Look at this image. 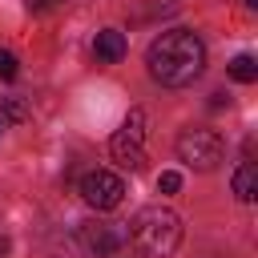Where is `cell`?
Instances as JSON below:
<instances>
[{"label": "cell", "instance_id": "cell-1", "mask_svg": "<svg viewBox=\"0 0 258 258\" xmlns=\"http://www.w3.org/2000/svg\"><path fill=\"white\" fill-rule=\"evenodd\" d=\"M145 69L157 85L165 89H185L202 77L206 69V44L189 28H165L149 48H145Z\"/></svg>", "mask_w": 258, "mask_h": 258}, {"label": "cell", "instance_id": "cell-2", "mask_svg": "<svg viewBox=\"0 0 258 258\" xmlns=\"http://www.w3.org/2000/svg\"><path fill=\"white\" fill-rule=\"evenodd\" d=\"M129 242L141 258H169L181 246V218L165 206H141L129 222Z\"/></svg>", "mask_w": 258, "mask_h": 258}, {"label": "cell", "instance_id": "cell-3", "mask_svg": "<svg viewBox=\"0 0 258 258\" xmlns=\"http://www.w3.org/2000/svg\"><path fill=\"white\" fill-rule=\"evenodd\" d=\"M222 153H226V145H222V137L214 129H181L177 133V157L189 169H198V173L218 169L222 165Z\"/></svg>", "mask_w": 258, "mask_h": 258}, {"label": "cell", "instance_id": "cell-4", "mask_svg": "<svg viewBox=\"0 0 258 258\" xmlns=\"http://www.w3.org/2000/svg\"><path fill=\"white\" fill-rule=\"evenodd\" d=\"M145 113L129 109V117L121 121V129L109 137V153L113 161H121L125 169H145Z\"/></svg>", "mask_w": 258, "mask_h": 258}, {"label": "cell", "instance_id": "cell-5", "mask_svg": "<svg viewBox=\"0 0 258 258\" xmlns=\"http://www.w3.org/2000/svg\"><path fill=\"white\" fill-rule=\"evenodd\" d=\"M81 198L93 206V210H117L121 198H125V181L113 173V169H89L81 177Z\"/></svg>", "mask_w": 258, "mask_h": 258}, {"label": "cell", "instance_id": "cell-6", "mask_svg": "<svg viewBox=\"0 0 258 258\" xmlns=\"http://www.w3.org/2000/svg\"><path fill=\"white\" fill-rule=\"evenodd\" d=\"M81 246L93 258H113L121 250V230L113 222H85L81 226Z\"/></svg>", "mask_w": 258, "mask_h": 258}, {"label": "cell", "instance_id": "cell-7", "mask_svg": "<svg viewBox=\"0 0 258 258\" xmlns=\"http://www.w3.org/2000/svg\"><path fill=\"white\" fill-rule=\"evenodd\" d=\"M125 52H129V44H125V32H121V28H101V32H97V40H93L97 64H117Z\"/></svg>", "mask_w": 258, "mask_h": 258}, {"label": "cell", "instance_id": "cell-8", "mask_svg": "<svg viewBox=\"0 0 258 258\" xmlns=\"http://www.w3.org/2000/svg\"><path fill=\"white\" fill-rule=\"evenodd\" d=\"M254 194H258V165L254 161H242L234 169V198L238 202H254Z\"/></svg>", "mask_w": 258, "mask_h": 258}, {"label": "cell", "instance_id": "cell-9", "mask_svg": "<svg viewBox=\"0 0 258 258\" xmlns=\"http://www.w3.org/2000/svg\"><path fill=\"white\" fill-rule=\"evenodd\" d=\"M226 73H230L238 85H250V81H258V60H254L250 52H242V56H234V60L226 64Z\"/></svg>", "mask_w": 258, "mask_h": 258}, {"label": "cell", "instance_id": "cell-10", "mask_svg": "<svg viewBox=\"0 0 258 258\" xmlns=\"http://www.w3.org/2000/svg\"><path fill=\"white\" fill-rule=\"evenodd\" d=\"M4 121H12V125L28 121V101L24 97H4Z\"/></svg>", "mask_w": 258, "mask_h": 258}, {"label": "cell", "instance_id": "cell-11", "mask_svg": "<svg viewBox=\"0 0 258 258\" xmlns=\"http://www.w3.org/2000/svg\"><path fill=\"white\" fill-rule=\"evenodd\" d=\"M20 73V64H16V56L8 52V48H0V81H12Z\"/></svg>", "mask_w": 258, "mask_h": 258}, {"label": "cell", "instance_id": "cell-12", "mask_svg": "<svg viewBox=\"0 0 258 258\" xmlns=\"http://www.w3.org/2000/svg\"><path fill=\"white\" fill-rule=\"evenodd\" d=\"M157 189H161V194H177V189H181V173H173V169H165V173L157 177Z\"/></svg>", "mask_w": 258, "mask_h": 258}, {"label": "cell", "instance_id": "cell-13", "mask_svg": "<svg viewBox=\"0 0 258 258\" xmlns=\"http://www.w3.org/2000/svg\"><path fill=\"white\" fill-rule=\"evenodd\" d=\"M56 4H64V0H28V8H36V12H44V8H56Z\"/></svg>", "mask_w": 258, "mask_h": 258}, {"label": "cell", "instance_id": "cell-14", "mask_svg": "<svg viewBox=\"0 0 258 258\" xmlns=\"http://www.w3.org/2000/svg\"><path fill=\"white\" fill-rule=\"evenodd\" d=\"M8 250H12V242H8L4 234H0V254H8Z\"/></svg>", "mask_w": 258, "mask_h": 258}, {"label": "cell", "instance_id": "cell-15", "mask_svg": "<svg viewBox=\"0 0 258 258\" xmlns=\"http://www.w3.org/2000/svg\"><path fill=\"white\" fill-rule=\"evenodd\" d=\"M246 4H250V8H254V4H258V0H246Z\"/></svg>", "mask_w": 258, "mask_h": 258}]
</instances>
